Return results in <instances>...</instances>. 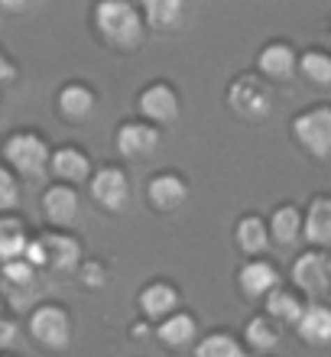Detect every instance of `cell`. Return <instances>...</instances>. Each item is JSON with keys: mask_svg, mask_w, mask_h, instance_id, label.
Returning <instances> with one entry per match:
<instances>
[{"mask_svg": "<svg viewBox=\"0 0 331 357\" xmlns=\"http://www.w3.org/2000/svg\"><path fill=\"white\" fill-rule=\"evenodd\" d=\"M23 260L29 266H49V270L68 273L82 260V247H78V241H72L66 234H43L36 241H29Z\"/></svg>", "mask_w": 331, "mask_h": 357, "instance_id": "cell-1", "label": "cell"}, {"mask_svg": "<svg viewBox=\"0 0 331 357\" xmlns=\"http://www.w3.org/2000/svg\"><path fill=\"white\" fill-rule=\"evenodd\" d=\"M95 20H98V29H101L111 43H117V46H133L143 33L137 7L123 3V0H107V3H101V7L95 10Z\"/></svg>", "mask_w": 331, "mask_h": 357, "instance_id": "cell-2", "label": "cell"}, {"mask_svg": "<svg viewBox=\"0 0 331 357\" xmlns=\"http://www.w3.org/2000/svg\"><path fill=\"white\" fill-rule=\"evenodd\" d=\"M3 153H7L10 166L17 172H23V176H43L46 166L52 162L49 146L36 133H13L7 140V146H3Z\"/></svg>", "mask_w": 331, "mask_h": 357, "instance_id": "cell-3", "label": "cell"}, {"mask_svg": "<svg viewBox=\"0 0 331 357\" xmlns=\"http://www.w3.org/2000/svg\"><path fill=\"white\" fill-rule=\"evenodd\" d=\"M29 331L49 351H62L72 341V321H68L66 309H59V305H39L29 319Z\"/></svg>", "mask_w": 331, "mask_h": 357, "instance_id": "cell-4", "label": "cell"}, {"mask_svg": "<svg viewBox=\"0 0 331 357\" xmlns=\"http://www.w3.org/2000/svg\"><path fill=\"white\" fill-rule=\"evenodd\" d=\"M293 130L309 153H315V156H328L331 153V111L328 107H315V111L299 114Z\"/></svg>", "mask_w": 331, "mask_h": 357, "instance_id": "cell-5", "label": "cell"}, {"mask_svg": "<svg viewBox=\"0 0 331 357\" xmlns=\"http://www.w3.org/2000/svg\"><path fill=\"white\" fill-rule=\"evenodd\" d=\"M227 101H231V107H234L237 114H244V117H266L273 98H270V88H266L260 78L244 75V78H237L234 85H231Z\"/></svg>", "mask_w": 331, "mask_h": 357, "instance_id": "cell-6", "label": "cell"}, {"mask_svg": "<svg viewBox=\"0 0 331 357\" xmlns=\"http://www.w3.org/2000/svg\"><path fill=\"white\" fill-rule=\"evenodd\" d=\"M295 286H302L309 296H325L331 289V260L318 250H309L295 260L293 266Z\"/></svg>", "mask_w": 331, "mask_h": 357, "instance_id": "cell-7", "label": "cell"}, {"mask_svg": "<svg viewBox=\"0 0 331 357\" xmlns=\"http://www.w3.org/2000/svg\"><path fill=\"white\" fill-rule=\"evenodd\" d=\"M91 198L98 205H105L107 211H121L130 202V182L121 169L107 166V169L95 172V178H91Z\"/></svg>", "mask_w": 331, "mask_h": 357, "instance_id": "cell-8", "label": "cell"}, {"mask_svg": "<svg viewBox=\"0 0 331 357\" xmlns=\"http://www.w3.org/2000/svg\"><path fill=\"white\" fill-rule=\"evenodd\" d=\"M160 146V130H153L146 123H123L117 130V150L130 160H146Z\"/></svg>", "mask_w": 331, "mask_h": 357, "instance_id": "cell-9", "label": "cell"}, {"mask_svg": "<svg viewBox=\"0 0 331 357\" xmlns=\"http://www.w3.org/2000/svg\"><path fill=\"white\" fill-rule=\"evenodd\" d=\"M3 289L17 305L29 302L36 296V266H29L26 260H13V264H3Z\"/></svg>", "mask_w": 331, "mask_h": 357, "instance_id": "cell-10", "label": "cell"}, {"mask_svg": "<svg viewBox=\"0 0 331 357\" xmlns=\"http://www.w3.org/2000/svg\"><path fill=\"white\" fill-rule=\"evenodd\" d=\"M140 111L156 123H169L179 114V98L169 85H153L140 94Z\"/></svg>", "mask_w": 331, "mask_h": 357, "instance_id": "cell-11", "label": "cell"}, {"mask_svg": "<svg viewBox=\"0 0 331 357\" xmlns=\"http://www.w3.org/2000/svg\"><path fill=\"white\" fill-rule=\"evenodd\" d=\"M43 211L52 225H72L78 218V192L72 185H52L43 195Z\"/></svg>", "mask_w": 331, "mask_h": 357, "instance_id": "cell-12", "label": "cell"}, {"mask_svg": "<svg viewBox=\"0 0 331 357\" xmlns=\"http://www.w3.org/2000/svg\"><path fill=\"white\" fill-rule=\"evenodd\" d=\"M189 198V188H185V182H182L179 176H156L150 178V202L160 211H172V208H179L182 202Z\"/></svg>", "mask_w": 331, "mask_h": 357, "instance_id": "cell-13", "label": "cell"}, {"mask_svg": "<svg viewBox=\"0 0 331 357\" xmlns=\"http://www.w3.org/2000/svg\"><path fill=\"white\" fill-rule=\"evenodd\" d=\"M52 172L62 182H85L88 172H91V162L78 146H62V150L52 153Z\"/></svg>", "mask_w": 331, "mask_h": 357, "instance_id": "cell-14", "label": "cell"}, {"mask_svg": "<svg viewBox=\"0 0 331 357\" xmlns=\"http://www.w3.org/2000/svg\"><path fill=\"white\" fill-rule=\"evenodd\" d=\"M29 247L26 227L17 218H0V260L3 264H13V260H23Z\"/></svg>", "mask_w": 331, "mask_h": 357, "instance_id": "cell-15", "label": "cell"}, {"mask_svg": "<svg viewBox=\"0 0 331 357\" xmlns=\"http://www.w3.org/2000/svg\"><path fill=\"white\" fill-rule=\"evenodd\" d=\"M299 335L309 344H331V309L325 305H309L299 321Z\"/></svg>", "mask_w": 331, "mask_h": 357, "instance_id": "cell-16", "label": "cell"}, {"mask_svg": "<svg viewBox=\"0 0 331 357\" xmlns=\"http://www.w3.org/2000/svg\"><path fill=\"white\" fill-rule=\"evenodd\" d=\"M59 111L66 114L68 121H85L88 114L95 111V94L85 85H66L59 91Z\"/></svg>", "mask_w": 331, "mask_h": 357, "instance_id": "cell-17", "label": "cell"}, {"mask_svg": "<svg viewBox=\"0 0 331 357\" xmlns=\"http://www.w3.org/2000/svg\"><path fill=\"white\" fill-rule=\"evenodd\" d=\"M302 231L312 244H331V198H315Z\"/></svg>", "mask_w": 331, "mask_h": 357, "instance_id": "cell-18", "label": "cell"}, {"mask_svg": "<svg viewBox=\"0 0 331 357\" xmlns=\"http://www.w3.org/2000/svg\"><path fill=\"white\" fill-rule=\"evenodd\" d=\"M260 68L263 75L270 78H289L295 68V52L286 43H270V46L260 52Z\"/></svg>", "mask_w": 331, "mask_h": 357, "instance_id": "cell-19", "label": "cell"}, {"mask_svg": "<svg viewBox=\"0 0 331 357\" xmlns=\"http://www.w3.org/2000/svg\"><path fill=\"white\" fill-rule=\"evenodd\" d=\"M240 286L247 296H270L276 289V270L263 260H254L240 270Z\"/></svg>", "mask_w": 331, "mask_h": 357, "instance_id": "cell-20", "label": "cell"}, {"mask_svg": "<svg viewBox=\"0 0 331 357\" xmlns=\"http://www.w3.org/2000/svg\"><path fill=\"white\" fill-rule=\"evenodd\" d=\"M176 302H179V296H176L172 286H166V282H153V286L143 289L140 309L146 312L150 319H162V315H169V312L176 309Z\"/></svg>", "mask_w": 331, "mask_h": 357, "instance_id": "cell-21", "label": "cell"}, {"mask_svg": "<svg viewBox=\"0 0 331 357\" xmlns=\"http://www.w3.org/2000/svg\"><path fill=\"white\" fill-rule=\"evenodd\" d=\"M302 227H305V221L299 218V211L286 205V208H279L273 215V221H270V234L276 237V244L289 247V244H295V237L302 234Z\"/></svg>", "mask_w": 331, "mask_h": 357, "instance_id": "cell-22", "label": "cell"}, {"mask_svg": "<svg viewBox=\"0 0 331 357\" xmlns=\"http://www.w3.org/2000/svg\"><path fill=\"white\" fill-rule=\"evenodd\" d=\"M160 338L166 341L169 348H185V344L195 338V319L176 312V315H169V319L160 325Z\"/></svg>", "mask_w": 331, "mask_h": 357, "instance_id": "cell-23", "label": "cell"}, {"mask_svg": "<svg viewBox=\"0 0 331 357\" xmlns=\"http://www.w3.org/2000/svg\"><path fill=\"white\" fill-rule=\"evenodd\" d=\"M143 10H146V20L160 29H176L182 23V13H185L179 0H146Z\"/></svg>", "mask_w": 331, "mask_h": 357, "instance_id": "cell-24", "label": "cell"}, {"mask_svg": "<svg viewBox=\"0 0 331 357\" xmlns=\"http://www.w3.org/2000/svg\"><path fill=\"white\" fill-rule=\"evenodd\" d=\"M266 312L273 315V319H283V321H302L305 309H302V302L295 299L293 292H286V289H273L270 296H266Z\"/></svg>", "mask_w": 331, "mask_h": 357, "instance_id": "cell-25", "label": "cell"}, {"mask_svg": "<svg viewBox=\"0 0 331 357\" xmlns=\"http://www.w3.org/2000/svg\"><path fill=\"white\" fill-rule=\"evenodd\" d=\"M266 241H270V231H266V225L260 221V218H244L240 225H237V244L244 247L247 254H260L266 247Z\"/></svg>", "mask_w": 331, "mask_h": 357, "instance_id": "cell-26", "label": "cell"}, {"mask_svg": "<svg viewBox=\"0 0 331 357\" xmlns=\"http://www.w3.org/2000/svg\"><path fill=\"white\" fill-rule=\"evenodd\" d=\"M195 357H247V354L231 335H208L195 348Z\"/></svg>", "mask_w": 331, "mask_h": 357, "instance_id": "cell-27", "label": "cell"}, {"mask_svg": "<svg viewBox=\"0 0 331 357\" xmlns=\"http://www.w3.org/2000/svg\"><path fill=\"white\" fill-rule=\"evenodd\" d=\"M302 75L315 85H331V59L325 52H305L302 59Z\"/></svg>", "mask_w": 331, "mask_h": 357, "instance_id": "cell-28", "label": "cell"}, {"mask_svg": "<svg viewBox=\"0 0 331 357\" xmlns=\"http://www.w3.org/2000/svg\"><path fill=\"white\" fill-rule=\"evenodd\" d=\"M276 338H279V335H276V328L266 319H254L250 325H247V341H250L256 351L276 348Z\"/></svg>", "mask_w": 331, "mask_h": 357, "instance_id": "cell-29", "label": "cell"}, {"mask_svg": "<svg viewBox=\"0 0 331 357\" xmlns=\"http://www.w3.org/2000/svg\"><path fill=\"white\" fill-rule=\"evenodd\" d=\"M17 202H20L17 178H13V172H10V169H3V166H0V211H10Z\"/></svg>", "mask_w": 331, "mask_h": 357, "instance_id": "cell-30", "label": "cell"}, {"mask_svg": "<svg viewBox=\"0 0 331 357\" xmlns=\"http://www.w3.org/2000/svg\"><path fill=\"white\" fill-rule=\"evenodd\" d=\"M82 280H85L88 286H101V282H105V270L98 264H88V266H82Z\"/></svg>", "mask_w": 331, "mask_h": 357, "instance_id": "cell-31", "label": "cell"}, {"mask_svg": "<svg viewBox=\"0 0 331 357\" xmlns=\"http://www.w3.org/2000/svg\"><path fill=\"white\" fill-rule=\"evenodd\" d=\"M13 338H17V325L3 319V321H0V351L10 348V344H13Z\"/></svg>", "mask_w": 331, "mask_h": 357, "instance_id": "cell-32", "label": "cell"}, {"mask_svg": "<svg viewBox=\"0 0 331 357\" xmlns=\"http://www.w3.org/2000/svg\"><path fill=\"white\" fill-rule=\"evenodd\" d=\"M13 75H17V68H13V62H10L3 52H0V82H13Z\"/></svg>", "mask_w": 331, "mask_h": 357, "instance_id": "cell-33", "label": "cell"}, {"mask_svg": "<svg viewBox=\"0 0 331 357\" xmlns=\"http://www.w3.org/2000/svg\"><path fill=\"white\" fill-rule=\"evenodd\" d=\"M0 321H3V309H0Z\"/></svg>", "mask_w": 331, "mask_h": 357, "instance_id": "cell-34", "label": "cell"}, {"mask_svg": "<svg viewBox=\"0 0 331 357\" xmlns=\"http://www.w3.org/2000/svg\"><path fill=\"white\" fill-rule=\"evenodd\" d=\"M0 357H10V354H0Z\"/></svg>", "mask_w": 331, "mask_h": 357, "instance_id": "cell-35", "label": "cell"}]
</instances>
